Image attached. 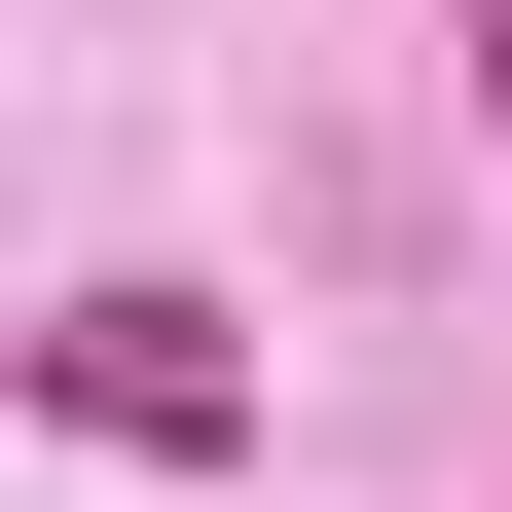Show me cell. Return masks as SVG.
Here are the masks:
<instances>
[{"label": "cell", "instance_id": "cell-1", "mask_svg": "<svg viewBox=\"0 0 512 512\" xmlns=\"http://www.w3.org/2000/svg\"><path fill=\"white\" fill-rule=\"evenodd\" d=\"M37 403L183 476V439H256V366H220V293H74V330H37Z\"/></svg>", "mask_w": 512, "mask_h": 512}, {"label": "cell", "instance_id": "cell-2", "mask_svg": "<svg viewBox=\"0 0 512 512\" xmlns=\"http://www.w3.org/2000/svg\"><path fill=\"white\" fill-rule=\"evenodd\" d=\"M476 110H512V0H476Z\"/></svg>", "mask_w": 512, "mask_h": 512}]
</instances>
